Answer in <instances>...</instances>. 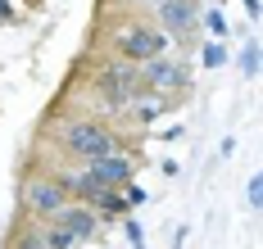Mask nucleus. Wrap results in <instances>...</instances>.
Listing matches in <instances>:
<instances>
[{
	"instance_id": "20e7f679",
	"label": "nucleus",
	"mask_w": 263,
	"mask_h": 249,
	"mask_svg": "<svg viewBox=\"0 0 263 249\" xmlns=\"http://www.w3.org/2000/svg\"><path fill=\"white\" fill-rule=\"evenodd\" d=\"M64 204H68V191L54 181L50 172H41V168H27L23 172V181H18V209H23V218L50 222Z\"/></svg>"
},
{
	"instance_id": "423d86ee",
	"label": "nucleus",
	"mask_w": 263,
	"mask_h": 249,
	"mask_svg": "<svg viewBox=\"0 0 263 249\" xmlns=\"http://www.w3.org/2000/svg\"><path fill=\"white\" fill-rule=\"evenodd\" d=\"M150 23L182 50L186 36L200 32V0H163V5H155V18H150Z\"/></svg>"
},
{
	"instance_id": "412c9836",
	"label": "nucleus",
	"mask_w": 263,
	"mask_h": 249,
	"mask_svg": "<svg viewBox=\"0 0 263 249\" xmlns=\"http://www.w3.org/2000/svg\"><path fill=\"white\" fill-rule=\"evenodd\" d=\"M186 236H191V226H177V231H173V249H182Z\"/></svg>"
},
{
	"instance_id": "f257e3e1",
	"label": "nucleus",
	"mask_w": 263,
	"mask_h": 249,
	"mask_svg": "<svg viewBox=\"0 0 263 249\" xmlns=\"http://www.w3.org/2000/svg\"><path fill=\"white\" fill-rule=\"evenodd\" d=\"M41 140H50L54 154H64L73 163H91L100 154L123 150V132L109 127L105 118H91V113H54V118H46Z\"/></svg>"
},
{
	"instance_id": "1a4fd4ad",
	"label": "nucleus",
	"mask_w": 263,
	"mask_h": 249,
	"mask_svg": "<svg viewBox=\"0 0 263 249\" xmlns=\"http://www.w3.org/2000/svg\"><path fill=\"white\" fill-rule=\"evenodd\" d=\"M177 105H182V100H163V95H155V91H141V95H136V100H132L118 118H123V122H136V127H145V122L163 118V113L177 109Z\"/></svg>"
},
{
	"instance_id": "a211bd4d",
	"label": "nucleus",
	"mask_w": 263,
	"mask_h": 249,
	"mask_svg": "<svg viewBox=\"0 0 263 249\" xmlns=\"http://www.w3.org/2000/svg\"><path fill=\"white\" fill-rule=\"evenodd\" d=\"M0 23H5V28H9V23H18V9H14L9 0H0Z\"/></svg>"
},
{
	"instance_id": "9d476101",
	"label": "nucleus",
	"mask_w": 263,
	"mask_h": 249,
	"mask_svg": "<svg viewBox=\"0 0 263 249\" xmlns=\"http://www.w3.org/2000/svg\"><path fill=\"white\" fill-rule=\"evenodd\" d=\"M200 28L209 32V41H227L232 36V18H227V9H200Z\"/></svg>"
},
{
	"instance_id": "4be33fe9",
	"label": "nucleus",
	"mask_w": 263,
	"mask_h": 249,
	"mask_svg": "<svg viewBox=\"0 0 263 249\" xmlns=\"http://www.w3.org/2000/svg\"><path fill=\"white\" fill-rule=\"evenodd\" d=\"M123 5H132V9H155V5H163V0H123Z\"/></svg>"
},
{
	"instance_id": "dca6fc26",
	"label": "nucleus",
	"mask_w": 263,
	"mask_h": 249,
	"mask_svg": "<svg viewBox=\"0 0 263 249\" xmlns=\"http://www.w3.org/2000/svg\"><path fill=\"white\" fill-rule=\"evenodd\" d=\"M123 222V236H127V245H145V226L136 222V213H127V218H118Z\"/></svg>"
},
{
	"instance_id": "4468645a",
	"label": "nucleus",
	"mask_w": 263,
	"mask_h": 249,
	"mask_svg": "<svg viewBox=\"0 0 263 249\" xmlns=\"http://www.w3.org/2000/svg\"><path fill=\"white\" fill-rule=\"evenodd\" d=\"M41 240H46V249H78L82 245L78 236H68L64 226H50V222H41Z\"/></svg>"
},
{
	"instance_id": "7ed1b4c3",
	"label": "nucleus",
	"mask_w": 263,
	"mask_h": 249,
	"mask_svg": "<svg viewBox=\"0 0 263 249\" xmlns=\"http://www.w3.org/2000/svg\"><path fill=\"white\" fill-rule=\"evenodd\" d=\"M91 91H96L114 113H123L132 100L145 91V86H141V68H136V64H123V59L100 55L96 68H91Z\"/></svg>"
},
{
	"instance_id": "ddd939ff",
	"label": "nucleus",
	"mask_w": 263,
	"mask_h": 249,
	"mask_svg": "<svg viewBox=\"0 0 263 249\" xmlns=\"http://www.w3.org/2000/svg\"><path fill=\"white\" fill-rule=\"evenodd\" d=\"M259 59H263V46H259V41H245V46H240V55H236V68L245 73V77H250V82L259 77Z\"/></svg>"
},
{
	"instance_id": "9b49d317",
	"label": "nucleus",
	"mask_w": 263,
	"mask_h": 249,
	"mask_svg": "<svg viewBox=\"0 0 263 249\" xmlns=\"http://www.w3.org/2000/svg\"><path fill=\"white\" fill-rule=\"evenodd\" d=\"M200 64L204 68H227L232 64V46L227 41H200Z\"/></svg>"
},
{
	"instance_id": "2eb2a0df",
	"label": "nucleus",
	"mask_w": 263,
	"mask_h": 249,
	"mask_svg": "<svg viewBox=\"0 0 263 249\" xmlns=\"http://www.w3.org/2000/svg\"><path fill=\"white\" fill-rule=\"evenodd\" d=\"M123 204H127V213H136V209L150 204V191H145L141 181H127V186H123Z\"/></svg>"
},
{
	"instance_id": "6e6552de",
	"label": "nucleus",
	"mask_w": 263,
	"mask_h": 249,
	"mask_svg": "<svg viewBox=\"0 0 263 249\" xmlns=\"http://www.w3.org/2000/svg\"><path fill=\"white\" fill-rule=\"evenodd\" d=\"M50 226H64L68 236H78V240H91V236H96V226H100V218H96L86 204L68 199V204H64V209H59V213L50 218Z\"/></svg>"
},
{
	"instance_id": "f03ea898",
	"label": "nucleus",
	"mask_w": 263,
	"mask_h": 249,
	"mask_svg": "<svg viewBox=\"0 0 263 249\" xmlns=\"http://www.w3.org/2000/svg\"><path fill=\"white\" fill-rule=\"evenodd\" d=\"M100 50L109 59H123V64H150V59H163V55H177V46L163 36V32L150 23V18H109L105 28H100Z\"/></svg>"
},
{
	"instance_id": "f3484780",
	"label": "nucleus",
	"mask_w": 263,
	"mask_h": 249,
	"mask_svg": "<svg viewBox=\"0 0 263 249\" xmlns=\"http://www.w3.org/2000/svg\"><path fill=\"white\" fill-rule=\"evenodd\" d=\"M245 204H250V209H259V204H263V181H259V172H254V177H250V186H245Z\"/></svg>"
},
{
	"instance_id": "b1692460",
	"label": "nucleus",
	"mask_w": 263,
	"mask_h": 249,
	"mask_svg": "<svg viewBox=\"0 0 263 249\" xmlns=\"http://www.w3.org/2000/svg\"><path fill=\"white\" fill-rule=\"evenodd\" d=\"M127 249H145V245H127Z\"/></svg>"
},
{
	"instance_id": "39448f33",
	"label": "nucleus",
	"mask_w": 263,
	"mask_h": 249,
	"mask_svg": "<svg viewBox=\"0 0 263 249\" xmlns=\"http://www.w3.org/2000/svg\"><path fill=\"white\" fill-rule=\"evenodd\" d=\"M186 82H191V68H186L182 55H163V59L141 64V86L163 95V100H186Z\"/></svg>"
},
{
	"instance_id": "0eeeda50",
	"label": "nucleus",
	"mask_w": 263,
	"mask_h": 249,
	"mask_svg": "<svg viewBox=\"0 0 263 249\" xmlns=\"http://www.w3.org/2000/svg\"><path fill=\"white\" fill-rule=\"evenodd\" d=\"M91 177L96 181H105L114 191H123L127 181H136V172H141V159H136V150L123 145V150H114V154H100V159H91Z\"/></svg>"
},
{
	"instance_id": "aec40b11",
	"label": "nucleus",
	"mask_w": 263,
	"mask_h": 249,
	"mask_svg": "<svg viewBox=\"0 0 263 249\" xmlns=\"http://www.w3.org/2000/svg\"><path fill=\"white\" fill-rule=\"evenodd\" d=\"M182 132H186L182 122H173V127H163V132H159V140H177V136H182Z\"/></svg>"
},
{
	"instance_id": "f8f14e48",
	"label": "nucleus",
	"mask_w": 263,
	"mask_h": 249,
	"mask_svg": "<svg viewBox=\"0 0 263 249\" xmlns=\"http://www.w3.org/2000/svg\"><path fill=\"white\" fill-rule=\"evenodd\" d=\"M9 249H46V240H41V222L23 218V226H18V236L9 240Z\"/></svg>"
},
{
	"instance_id": "5701e85b",
	"label": "nucleus",
	"mask_w": 263,
	"mask_h": 249,
	"mask_svg": "<svg viewBox=\"0 0 263 249\" xmlns=\"http://www.w3.org/2000/svg\"><path fill=\"white\" fill-rule=\"evenodd\" d=\"M240 5H245V14H250V18H259V0H240Z\"/></svg>"
},
{
	"instance_id": "6ab92c4d",
	"label": "nucleus",
	"mask_w": 263,
	"mask_h": 249,
	"mask_svg": "<svg viewBox=\"0 0 263 249\" xmlns=\"http://www.w3.org/2000/svg\"><path fill=\"white\" fill-rule=\"evenodd\" d=\"M218 154H222V159H232V154H236V136H222V145H218Z\"/></svg>"
}]
</instances>
